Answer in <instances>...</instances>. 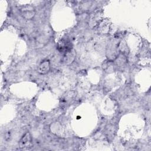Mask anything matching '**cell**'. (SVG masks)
Masks as SVG:
<instances>
[{"instance_id":"1","label":"cell","mask_w":151,"mask_h":151,"mask_svg":"<svg viewBox=\"0 0 151 151\" xmlns=\"http://www.w3.org/2000/svg\"><path fill=\"white\" fill-rule=\"evenodd\" d=\"M21 147L22 148H28L31 144V139L29 133H27L22 139L20 142Z\"/></svg>"},{"instance_id":"2","label":"cell","mask_w":151,"mask_h":151,"mask_svg":"<svg viewBox=\"0 0 151 151\" xmlns=\"http://www.w3.org/2000/svg\"><path fill=\"white\" fill-rule=\"evenodd\" d=\"M49 68H50L49 62L48 61H45L40 64L39 67V71L41 74H45L48 71Z\"/></svg>"}]
</instances>
